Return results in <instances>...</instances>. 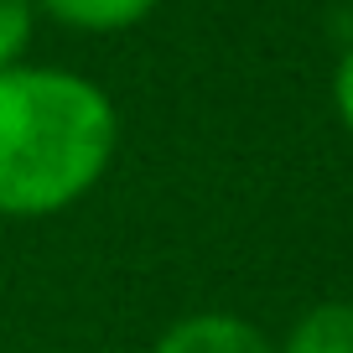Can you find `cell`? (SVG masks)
I'll list each match as a JSON object with an SVG mask.
<instances>
[{
  "instance_id": "1",
  "label": "cell",
  "mask_w": 353,
  "mask_h": 353,
  "mask_svg": "<svg viewBox=\"0 0 353 353\" xmlns=\"http://www.w3.org/2000/svg\"><path fill=\"white\" fill-rule=\"evenodd\" d=\"M114 151V110L57 68H0V213L42 219L78 203Z\"/></svg>"
},
{
  "instance_id": "6",
  "label": "cell",
  "mask_w": 353,
  "mask_h": 353,
  "mask_svg": "<svg viewBox=\"0 0 353 353\" xmlns=\"http://www.w3.org/2000/svg\"><path fill=\"white\" fill-rule=\"evenodd\" d=\"M332 94H338V114H343V125L353 130V52L343 57V68H338V83H332Z\"/></svg>"
},
{
  "instance_id": "3",
  "label": "cell",
  "mask_w": 353,
  "mask_h": 353,
  "mask_svg": "<svg viewBox=\"0 0 353 353\" xmlns=\"http://www.w3.org/2000/svg\"><path fill=\"white\" fill-rule=\"evenodd\" d=\"M286 353H353V307L343 301L312 307L286 338Z\"/></svg>"
},
{
  "instance_id": "5",
  "label": "cell",
  "mask_w": 353,
  "mask_h": 353,
  "mask_svg": "<svg viewBox=\"0 0 353 353\" xmlns=\"http://www.w3.org/2000/svg\"><path fill=\"white\" fill-rule=\"evenodd\" d=\"M32 37V0H0V68H11Z\"/></svg>"
},
{
  "instance_id": "2",
  "label": "cell",
  "mask_w": 353,
  "mask_h": 353,
  "mask_svg": "<svg viewBox=\"0 0 353 353\" xmlns=\"http://www.w3.org/2000/svg\"><path fill=\"white\" fill-rule=\"evenodd\" d=\"M151 353H276V348H270V343H265L260 332L250 327V322L208 312V317L176 322V327L166 332V338L156 343Z\"/></svg>"
},
{
  "instance_id": "4",
  "label": "cell",
  "mask_w": 353,
  "mask_h": 353,
  "mask_svg": "<svg viewBox=\"0 0 353 353\" xmlns=\"http://www.w3.org/2000/svg\"><path fill=\"white\" fill-rule=\"evenodd\" d=\"M42 6L57 21L83 26V32H120L156 11V0H42Z\"/></svg>"
}]
</instances>
